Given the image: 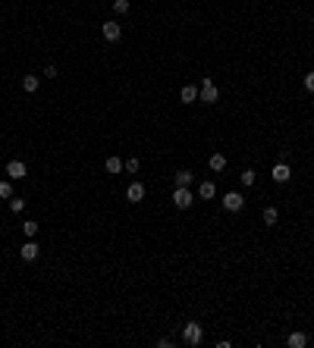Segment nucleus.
<instances>
[{
	"instance_id": "4468645a",
	"label": "nucleus",
	"mask_w": 314,
	"mask_h": 348,
	"mask_svg": "<svg viewBox=\"0 0 314 348\" xmlns=\"http://www.w3.org/2000/svg\"><path fill=\"white\" fill-rule=\"evenodd\" d=\"M208 166H211L214 173H220V170L226 166V157H223V154H211V157H208Z\"/></svg>"
},
{
	"instance_id": "6e6552de",
	"label": "nucleus",
	"mask_w": 314,
	"mask_h": 348,
	"mask_svg": "<svg viewBox=\"0 0 314 348\" xmlns=\"http://www.w3.org/2000/svg\"><path fill=\"white\" fill-rule=\"evenodd\" d=\"M25 173H29V170H25L22 160H10V163H6V176H10V179H25Z\"/></svg>"
},
{
	"instance_id": "a878e982",
	"label": "nucleus",
	"mask_w": 314,
	"mask_h": 348,
	"mask_svg": "<svg viewBox=\"0 0 314 348\" xmlns=\"http://www.w3.org/2000/svg\"><path fill=\"white\" fill-rule=\"evenodd\" d=\"M157 345H160V348H173V339L164 336V339H157Z\"/></svg>"
},
{
	"instance_id": "dca6fc26",
	"label": "nucleus",
	"mask_w": 314,
	"mask_h": 348,
	"mask_svg": "<svg viewBox=\"0 0 314 348\" xmlns=\"http://www.w3.org/2000/svg\"><path fill=\"white\" fill-rule=\"evenodd\" d=\"M38 229H41V226H38L35 220H25V223H22V232H25V238H35V236H38Z\"/></svg>"
},
{
	"instance_id": "2eb2a0df",
	"label": "nucleus",
	"mask_w": 314,
	"mask_h": 348,
	"mask_svg": "<svg viewBox=\"0 0 314 348\" xmlns=\"http://www.w3.org/2000/svg\"><path fill=\"white\" fill-rule=\"evenodd\" d=\"M308 345V336H305V332H292L289 336V348H305Z\"/></svg>"
},
{
	"instance_id": "f3484780",
	"label": "nucleus",
	"mask_w": 314,
	"mask_h": 348,
	"mask_svg": "<svg viewBox=\"0 0 314 348\" xmlns=\"http://www.w3.org/2000/svg\"><path fill=\"white\" fill-rule=\"evenodd\" d=\"M123 170H126V173H138V170H142V160H138V157L123 160Z\"/></svg>"
},
{
	"instance_id": "0eeeda50",
	"label": "nucleus",
	"mask_w": 314,
	"mask_h": 348,
	"mask_svg": "<svg viewBox=\"0 0 314 348\" xmlns=\"http://www.w3.org/2000/svg\"><path fill=\"white\" fill-rule=\"evenodd\" d=\"M126 201H132V204L145 201V185L142 182H129V189H126Z\"/></svg>"
},
{
	"instance_id": "ddd939ff",
	"label": "nucleus",
	"mask_w": 314,
	"mask_h": 348,
	"mask_svg": "<svg viewBox=\"0 0 314 348\" xmlns=\"http://www.w3.org/2000/svg\"><path fill=\"white\" fill-rule=\"evenodd\" d=\"M22 88L29 91V95H35V91L41 88V79H38V76H25V79H22Z\"/></svg>"
},
{
	"instance_id": "7ed1b4c3",
	"label": "nucleus",
	"mask_w": 314,
	"mask_h": 348,
	"mask_svg": "<svg viewBox=\"0 0 314 348\" xmlns=\"http://www.w3.org/2000/svg\"><path fill=\"white\" fill-rule=\"evenodd\" d=\"M245 207V198L239 195V191H226L223 195V210H230V213H239Z\"/></svg>"
},
{
	"instance_id": "f03ea898",
	"label": "nucleus",
	"mask_w": 314,
	"mask_h": 348,
	"mask_svg": "<svg viewBox=\"0 0 314 348\" xmlns=\"http://www.w3.org/2000/svg\"><path fill=\"white\" fill-rule=\"evenodd\" d=\"M192 204H195V198H192L189 189H173V207L176 210H189Z\"/></svg>"
},
{
	"instance_id": "b1692460",
	"label": "nucleus",
	"mask_w": 314,
	"mask_h": 348,
	"mask_svg": "<svg viewBox=\"0 0 314 348\" xmlns=\"http://www.w3.org/2000/svg\"><path fill=\"white\" fill-rule=\"evenodd\" d=\"M305 91H311V95H314V72L305 76Z\"/></svg>"
},
{
	"instance_id": "9d476101",
	"label": "nucleus",
	"mask_w": 314,
	"mask_h": 348,
	"mask_svg": "<svg viewBox=\"0 0 314 348\" xmlns=\"http://www.w3.org/2000/svg\"><path fill=\"white\" fill-rule=\"evenodd\" d=\"M173 182H176V189H189V185L195 182V176H192L189 170H179L176 176H173Z\"/></svg>"
},
{
	"instance_id": "412c9836",
	"label": "nucleus",
	"mask_w": 314,
	"mask_h": 348,
	"mask_svg": "<svg viewBox=\"0 0 314 348\" xmlns=\"http://www.w3.org/2000/svg\"><path fill=\"white\" fill-rule=\"evenodd\" d=\"M255 176H258L255 170H242V176H239V179H242V185H255Z\"/></svg>"
},
{
	"instance_id": "393cba45",
	"label": "nucleus",
	"mask_w": 314,
	"mask_h": 348,
	"mask_svg": "<svg viewBox=\"0 0 314 348\" xmlns=\"http://www.w3.org/2000/svg\"><path fill=\"white\" fill-rule=\"evenodd\" d=\"M44 76H48V79H57V66L48 63V66H44Z\"/></svg>"
},
{
	"instance_id": "6ab92c4d",
	"label": "nucleus",
	"mask_w": 314,
	"mask_h": 348,
	"mask_svg": "<svg viewBox=\"0 0 314 348\" xmlns=\"http://www.w3.org/2000/svg\"><path fill=\"white\" fill-rule=\"evenodd\" d=\"M0 198H3V201L13 198V182H10V179H3V182H0Z\"/></svg>"
},
{
	"instance_id": "39448f33",
	"label": "nucleus",
	"mask_w": 314,
	"mask_h": 348,
	"mask_svg": "<svg viewBox=\"0 0 314 348\" xmlns=\"http://www.w3.org/2000/svg\"><path fill=\"white\" fill-rule=\"evenodd\" d=\"M101 35H104V41L116 44L119 38H123V29H119V22H104L101 25Z\"/></svg>"
},
{
	"instance_id": "a211bd4d",
	"label": "nucleus",
	"mask_w": 314,
	"mask_h": 348,
	"mask_svg": "<svg viewBox=\"0 0 314 348\" xmlns=\"http://www.w3.org/2000/svg\"><path fill=\"white\" fill-rule=\"evenodd\" d=\"M277 220H280L277 207H267V210H264V226H277Z\"/></svg>"
},
{
	"instance_id": "1a4fd4ad",
	"label": "nucleus",
	"mask_w": 314,
	"mask_h": 348,
	"mask_svg": "<svg viewBox=\"0 0 314 348\" xmlns=\"http://www.w3.org/2000/svg\"><path fill=\"white\" fill-rule=\"evenodd\" d=\"M270 176H273V182H289V179H292L289 163H277V166H273V173H270Z\"/></svg>"
},
{
	"instance_id": "aec40b11",
	"label": "nucleus",
	"mask_w": 314,
	"mask_h": 348,
	"mask_svg": "<svg viewBox=\"0 0 314 348\" xmlns=\"http://www.w3.org/2000/svg\"><path fill=\"white\" fill-rule=\"evenodd\" d=\"M123 170V160L119 157H107V173H119Z\"/></svg>"
},
{
	"instance_id": "9b49d317",
	"label": "nucleus",
	"mask_w": 314,
	"mask_h": 348,
	"mask_svg": "<svg viewBox=\"0 0 314 348\" xmlns=\"http://www.w3.org/2000/svg\"><path fill=\"white\" fill-rule=\"evenodd\" d=\"M179 100H182V104H195V100H198V88H195V85H182Z\"/></svg>"
},
{
	"instance_id": "423d86ee",
	"label": "nucleus",
	"mask_w": 314,
	"mask_h": 348,
	"mask_svg": "<svg viewBox=\"0 0 314 348\" xmlns=\"http://www.w3.org/2000/svg\"><path fill=\"white\" fill-rule=\"evenodd\" d=\"M38 254H41V248L35 245V238H29V242H25L22 248H19V257H22V260H29V264H32V260H38Z\"/></svg>"
},
{
	"instance_id": "4be33fe9",
	"label": "nucleus",
	"mask_w": 314,
	"mask_h": 348,
	"mask_svg": "<svg viewBox=\"0 0 314 348\" xmlns=\"http://www.w3.org/2000/svg\"><path fill=\"white\" fill-rule=\"evenodd\" d=\"M113 10H116L119 16H126V13H129V0H113Z\"/></svg>"
},
{
	"instance_id": "20e7f679",
	"label": "nucleus",
	"mask_w": 314,
	"mask_h": 348,
	"mask_svg": "<svg viewBox=\"0 0 314 348\" xmlns=\"http://www.w3.org/2000/svg\"><path fill=\"white\" fill-rule=\"evenodd\" d=\"M198 97H201L204 104H217V100H220V91H217V85H214L211 79H204V85H201V91H198Z\"/></svg>"
},
{
	"instance_id": "f257e3e1",
	"label": "nucleus",
	"mask_w": 314,
	"mask_h": 348,
	"mask_svg": "<svg viewBox=\"0 0 314 348\" xmlns=\"http://www.w3.org/2000/svg\"><path fill=\"white\" fill-rule=\"evenodd\" d=\"M201 339H204L201 323H195V320H192V323H185V326H182V342H185V345H198Z\"/></svg>"
},
{
	"instance_id": "5701e85b",
	"label": "nucleus",
	"mask_w": 314,
	"mask_h": 348,
	"mask_svg": "<svg viewBox=\"0 0 314 348\" xmlns=\"http://www.w3.org/2000/svg\"><path fill=\"white\" fill-rule=\"evenodd\" d=\"M22 207H25V201H22V198H16V195L10 198V210H13V213H19Z\"/></svg>"
},
{
	"instance_id": "f8f14e48",
	"label": "nucleus",
	"mask_w": 314,
	"mask_h": 348,
	"mask_svg": "<svg viewBox=\"0 0 314 348\" xmlns=\"http://www.w3.org/2000/svg\"><path fill=\"white\" fill-rule=\"evenodd\" d=\"M198 198H204V201L217 198V185H214L211 179H208V182H201V185H198Z\"/></svg>"
}]
</instances>
